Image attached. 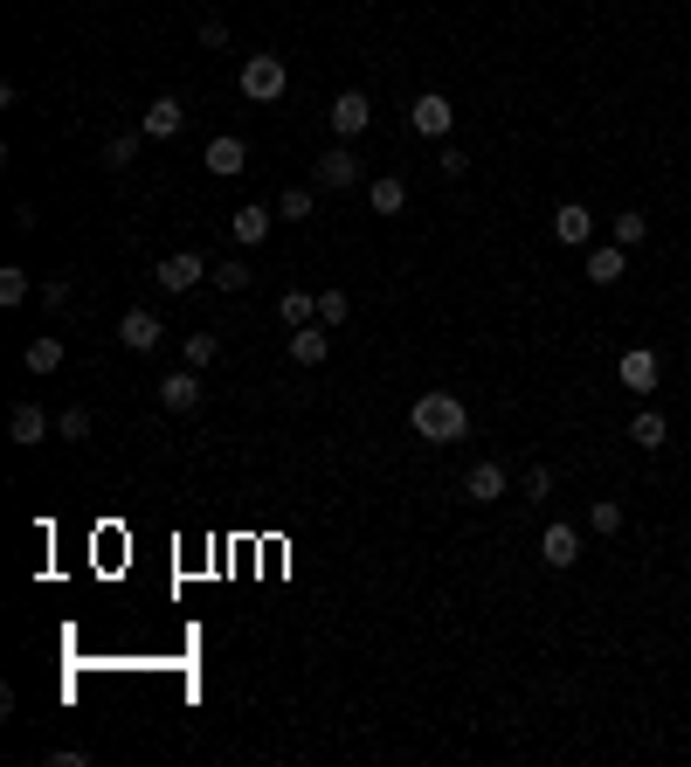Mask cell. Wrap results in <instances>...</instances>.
<instances>
[{
    "label": "cell",
    "instance_id": "obj_1",
    "mask_svg": "<svg viewBox=\"0 0 691 767\" xmlns=\"http://www.w3.org/2000/svg\"><path fill=\"white\" fill-rule=\"evenodd\" d=\"M408 422H415L422 443H464V436H471V408L456 401L450 388H429L415 408H408Z\"/></svg>",
    "mask_w": 691,
    "mask_h": 767
},
{
    "label": "cell",
    "instance_id": "obj_2",
    "mask_svg": "<svg viewBox=\"0 0 691 767\" xmlns=\"http://www.w3.org/2000/svg\"><path fill=\"white\" fill-rule=\"evenodd\" d=\"M236 84H242L249 105H277V97L291 90V69H284V56H249Z\"/></svg>",
    "mask_w": 691,
    "mask_h": 767
},
{
    "label": "cell",
    "instance_id": "obj_3",
    "mask_svg": "<svg viewBox=\"0 0 691 767\" xmlns=\"http://www.w3.org/2000/svg\"><path fill=\"white\" fill-rule=\"evenodd\" d=\"M201 277H215V270L201 263L194 249H173V256H160V263H152V284H160L166 298H187V291L201 284Z\"/></svg>",
    "mask_w": 691,
    "mask_h": 767
},
{
    "label": "cell",
    "instance_id": "obj_4",
    "mask_svg": "<svg viewBox=\"0 0 691 767\" xmlns=\"http://www.w3.org/2000/svg\"><path fill=\"white\" fill-rule=\"evenodd\" d=\"M408 125H415L422 139H450L456 132V105H450L443 90H422L415 105H408Z\"/></svg>",
    "mask_w": 691,
    "mask_h": 767
},
{
    "label": "cell",
    "instance_id": "obj_5",
    "mask_svg": "<svg viewBox=\"0 0 691 767\" xmlns=\"http://www.w3.org/2000/svg\"><path fill=\"white\" fill-rule=\"evenodd\" d=\"M325 118H332V132H339V139H360L367 125H374V97H367V90H339Z\"/></svg>",
    "mask_w": 691,
    "mask_h": 767
},
{
    "label": "cell",
    "instance_id": "obj_6",
    "mask_svg": "<svg viewBox=\"0 0 691 767\" xmlns=\"http://www.w3.org/2000/svg\"><path fill=\"white\" fill-rule=\"evenodd\" d=\"M160 339H166V325L152 318L145 304H132V312L118 318V346H125V353H160Z\"/></svg>",
    "mask_w": 691,
    "mask_h": 767
},
{
    "label": "cell",
    "instance_id": "obj_7",
    "mask_svg": "<svg viewBox=\"0 0 691 767\" xmlns=\"http://www.w3.org/2000/svg\"><path fill=\"white\" fill-rule=\"evenodd\" d=\"M360 181H367V166H360V152H353V145L318 152V187H360Z\"/></svg>",
    "mask_w": 691,
    "mask_h": 767
},
{
    "label": "cell",
    "instance_id": "obj_8",
    "mask_svg": "<svg viewBox=\"0 0 691 767\" xmlns=\"http://www.w3.org/2000/svg\"><path fill=\"white\" fill-rule=\"evenodd\" d=\"M553 242L587 249V242H595V215H587L581 201H560V208H553Z\"/></svg>",
    "mask_w": 691,
    "mask_h": 767
},
{
    "label": "cell",
    "instance_id": "obj_9",
    "mask_svg": "<svg viewBox=\"0 0 691 767\" xmlns=\"http://www.w3.org/2000/svg\"><path fill=\"white\" fill-rule=\"evenodd\" d=\"M657 374H663V367H657V353H650V346H629L623 360H616V380H623L629 395H650V388H657Z\"/></svg>",
    "mask_w": 691,
    "mask_h": 767
},
{
    "label": "cell",
    "instance_id": "obj_10",
    "mask_svg": "<svg viewBox=\"0 0 691 767\" xmlns=\"http://www.w3.org/2000/svg\"><path fill=\"white\" fill-rule=\"evenodd\" d=\"M540 560H547L553 574H568L574 560H581V526H547L540 532Z\"/></svg>",
    "mask_w": 691,
    "mask_h": 767
},
{
    "label": "cell",
    "instance_id": "obj_11",
    "mask_svg": "<svg viewBox=\"0 0 691 767\" xmlns=\"http://www.w3.org/2000/svg\"><path fill=\"white\" fill-rule=\"evenodd\" d=\"M201 395H208V388H201V367H173L160 380V408H181V415H187V408H201Z\"/></svg>",
    "mask_w": 691,
    "mask_h": 767
},
{
    "label": "cell",
    "instance_id": "obj_12",
    "mask_svg": "<svg viewBox=\"0 0 691 767\" xmlns=\"http://www.w3.org/2000/svg\"><path fill=\"white\" fill-rule=\"evenodd\" d=\"M181 125H187V105H181V97H152L145 118H139V132H145V139H173Z\"/></svg>",
    "mask_w": 691,
    "mask_h": 767
},
{
    "label": "cell",
    "instance_id": "obj_13",
    "mask_svg": "<svg viewBox=\"0 0 691 767\" xmlns=\"http://www.w3.org/2000/svg\"><path fill=\"white\" fill-rule=\"evenodd\" d=\"M8 436H14L21 450H35V443H48V436H56V422H48V415H42L35 401H21L14 415H8Z\"/></svg>",
    "mask_w": 691,
    "mask_h": 767
},
{
    "label": "cell",
    "instance_id": "obj_14",
    "mask_svg": "<svg viewBox=\"0 0 691 767\" xmlns=\"http://www.w3.org/2000/svg\"><path fill=\"white\" fill-rule=\"evenodd\" d=\"M270 222H277V208H263V201H249V208H236V215H228V236H236L242 249H256V242L270 236Z\"/></svg>",
    "mask_w": 691,
    "mask_h": 767
},
{
    "label": "cell",
    "instance_id": "obj_15",
    "mask_svg": "<svg viewBox=\"0 0 691 767\" xmlns=\"http://www.w3.org/2000/svg\"><path fill=\"white\" fill-rule=\"evenodd\" d=\"M249 166V145L236 139V132H222V139H208V173L215 181H236V173Z\"/></svg>",
    "mask_w": 691,
    "mask_h": 767
},
{
    "label": "cell",
    "instance_id": "obj_16",
    "mask_svg": "<svg viewBox=\"0 0 691 767\" xmlns=\"http://www.w3.org/2000/svg\"><path fill=\"white\" fill-rule=\"evenodd\" d=\"M623 270H629L623 242H587V277H595V284H623Z\"/></svg>",
    "mask_w": 691,
    "mask_h": 767
},
{
    "label": "cell",
    "instance_id": "obj_17",
    "mask_svg": "<svg viewBox=\"0 0 691 767\" xmlns=\"http://www.w3.org/2000/svg\"><path fill=\"white\" fill-rule=\"evenodd\" d=\"M464 498H477V505L505 498V464H492V456H484V464H471V471H464Z\"/></svg>",
    "mask_w": 691,
    "mask_h": 767
},
{
    "label": "cell",
    "instance_id": "obj_18",
    "mask_svg": "<svg viewBox=\"0 0 691 767\" xmlns=\"http://www.w3.org/2000/svg\"><path fill=\"white\" fill-rule=\"evenodd\" d=\"M325 353H332V332H318V318L291 332V360L298 367H325Z\"/></svg>",
    "mask_w": 691,
    "mask_h": 767
},
{
    "label": "cell",
    "instance_id": "obj_19",
    "mask_svg": "<svg viewBox=\"0 0 691 767\" xmlns=\"http://www.w3.org/2000/svg\"><path fill=\"white\" fill-rule=\"evenodd\" d=\"M367 201H374V215H401V208H408V181H395V173H374V181H367Z\"/></svg>",
    "mask_w": 691,
    "mask_h": 767
},
{
    "label": "cell",
    "instance_id": "obj_20",
    "mask_svg": "<svg viewBox=\"0 0 691 767\" xmlns=\"http://www.w3.org/2000/svg\"><path fill=\"white\" fill-rule=\"evenodd\" d=\"M69 360V353H63V339H56V332H42V339H29V353H21V367H29V374H56Z\"/></svg>",
    "mask_w": 691,
    "mask_h": 767
},
{
    "label": "cell",
    "instance_id": "obj_21",
    "mask_svg": "<svg viewBox=\"0 0 691 767\" xmlns=\"http://www.w3.org/2000/svg\"><path fill=\"white\" fill-rule=\"evenodd\" d=\"M608 242H623V249H644V242H650V215H636V208H623L616 222H608Z\"/></svg>",
    "mask_w": 691,
    "mask_h": 767
},
{
    "label": "cell",
    "instance_id": "obj_22",
    "mask_svg": "<svg viewBox=\"0 0 691 767\" xmlns=\"http://www.w3.org/2000/svg\"><path fill=\"white\" fill-rule=\"evenodd\" d=\"M663 436H671V422H663L657 408H644V415L629 422V443H636V450H663Z\"/></svg>",
    "mask_w": 691,
    "mask_h": 767
},
{
    "label": "cell",
    "instance_id": "obj_23",
    "mask_svg": "<svg viewBox=\"0 0 691 767\" xmlns=\"http://www.w3.org/2000/svg\"><path fill=\"white\" fill-rule=\"evenodd\" d=\"M277 318H284V325H312L318 318V298L312 291H284V298H277Z\"/></svg>",
    "mask_w": 691,
    "mask_h": 767
},
{
    "label": "cell",
    "instance_id": "obj_24",
    "mask_svg": "<svg viewBox=\"0 0 691 767\" xmlns=\"http://www.w3.org/2000/svg\"><path fill=\"white\" fill-rule=\"evenodd\" d=\"M139 139H145V132H111V139H105V166L125 173V166L139 160Z\"/></svg>",
    "mask_w": 691,
    "mask_h": 767
},
{
    "label": "cell",
    "instance_id": "obj_25",
    "mask_svg": "<svg viewBox=\"0 0 691 767\" xmlns=\"http://www.w3.org/2000/svg\"><path fill=\"white\" fill-rule=\"evenodd\" d=\"M29 291H35V277L21 270V263H8V270H0V304H21Z\"/></svg>",
    "mask_w": 691,
    "mask_h": 767
},
{
    "label": "cell",
    "instance_id": "obj_26",
    "mask_svg": "<svg viewBox=\"0 0 691 767\" xmlns=\"http://www.w3.org/2000/svg\"><path fill=\"white\" fill-rule=\"evenodd\" d=\"M587 526H595L602 540H608V532H623V505L616 498H595V505H587Z\"/></svg>",
    "mask_w": 691,
    "mask_h": 767
},
{
    "label": "cell",
    "instance_id": "obj_27",
    "mask_svg": "<svg viewBox=\"0 0 691 767\" xmlns=\"http://www.w3.org/2000/svg\"><path fill=\"white\" fill-rule=\"evenodd\" d=\"M312 215V187H284L277 194V222H304Z\"/></svg>",
    "mask_w": 691,
    "mask_h": 767
},
{
    "label": "cell",
    "instance_id": "obj_28",
    "mask_svg": "<svg viewBox=\"0 0 691 767\" xmlns=\"http://www.w3.org/2000/svg\"><path fill=\"white\" fill-rule=\"evenodd\" d=\"M208 284H215V291H249V263H242V256H228V263H215Z\"/></svg>",
    "mask_w": 691,
    "mask_h": 767
},
{
    "label": "cell",
    "instance_id": "obj_29",
    "mask_svg": "<svg viewBox=\"0 0 691 767\" xmlns=\"http://www.w3.org/2000/svg\"><path fill=\"white\" fill-rule=\"evenodd\" d=\"M215 353H222V339H215V332H194V339L181 346V360H187V367H215Z\"/></svg>",
    "mask_w": 691,
    "mask_h": 767
},
{
    "label": "cell",
    "instance_id": "obj_30",
    "mask_svg": "<svg viewBox=\"0 0 691 767\" xmlns=\"http://www.w3.org/2000/svg\"><path fill=\"white\" fill-rule=\"evenodd\" d=\"M353 318V298L346 291H318V325H346Z\"/></svg>",
    "mask_w": 691,
    "mask_h": 767
},
{
    "label": "cell",
    "instance_id": "obj_31",
    "mask_svg": "<svg viewBox=\"0 0 691 767\" xmlns=\"http://www.w3.org/2000/svg\"><path fill=\"white\" fill-rule=\"evenodd\" d=\"M56 436L63 443H84L90 436V408H63V415H56Z\"/></svg>",
    "mask_w": 691,
    "mask_h": 767
},
{
    "label": "cell",
    "instance_id": "obj_32",
    "mask_svg": "<svg viewBox=\"0 0 691 767\" xmlns=\"http://www.w3.org/2000/svg\"><path fill=\"white\" fill-rule=\"evenodd\" d=\"M436 173H443V181H464V173H471V152H464V145H443Z\"/></svg>",
    "mask_w": 691,
    "mask_h": 767
},
{
    "label": "cell",
    "instance_id": "obj_33",
    "mask_svg": "<svg viewBox=\"0 0 691 767\" xmlns=\"http://www.w3.org/2000/svg\"><path fill=\"white\" fill-rule=\"evenodd\" d=\"M526 498H553V471H547V464L526 471Z\"/></svg>",
    "mask_w": 691,
    "mask_h": 767
},
{
    "label": "cell",
    "instance_id": "obj_34",
    "mask_svg": "<svg viewBox=\"0 0 691 767\" xmlns=\"http://www.w3.org/2000/svg\"><path fill=\"white\" fill-rule=\"evenodd\" d=\"M42 304H48V312H63V304H69V284H63V277H42Z\"/></svg>",
    "mask_w": 691,
    "mask_h": 767
},
{
    "label": "cell",
    "instance_id": "obj_35",
    "mask_svg": "<svg viewBox=\"0 0 691 767\" xmlns=\"http://www.w3.org/2000/svg\"><path fill=\"white\" fill-rule=\"evenodd\" d=\"M48 760H56V767H90V747H56Z\"/></svg>",
    "mask_w": 691,
    "mask_h": 767
},
{
    "label": "cell",
    "instance_id": "obj_36",
    "mask_svg": "<svg viewBox=\"0 0 691 767\" xmlns=\"http://www.w3.org/2000/svg\"><path fill=\"white\" fill-rule=\"evenodd\" d=\"M201 48H228V29H222V21H201Z\"/></svg>",
    "mask_w": 691,
    "mask_h": 767
}]
</instances>
